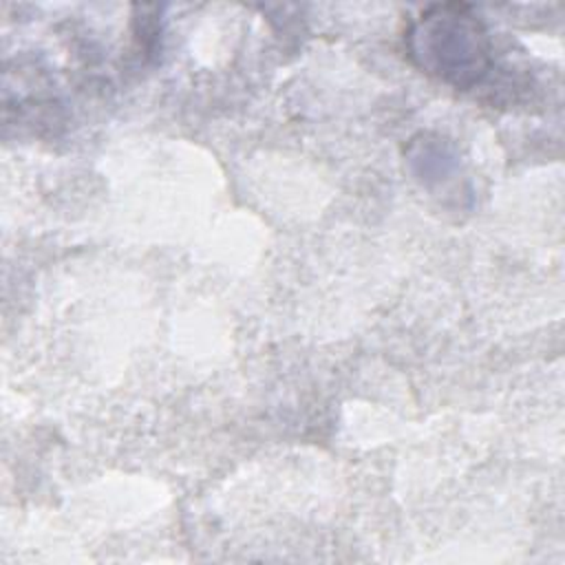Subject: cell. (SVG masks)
Here are the masks:
<instances>
[{
  "label": "cell",
  "instance_id": "cell-1",
  "mask_svg": "<svg viewBox=\"0 0 565 565\" xmlns=\"http://www.w3.org/2000/svg\"><path fill=\"white\" fill-rule=\"evenodd\" d=\"M411 62L426 75L459 88H475L492 68V40L468 4H433L404 35Z\"/></svg>",
  "mask_w": 565,
  "mask_h": 565
}]
</instances>
